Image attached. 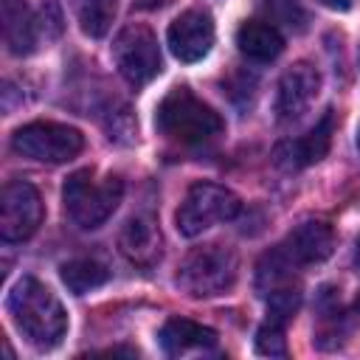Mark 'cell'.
<instances>
[{
  "label": "cell",
  "instance_id": "cell-1",
  "mask_svg": "<svg viewBox=\"0 0 360 360\" xmlns=\"http://www.w3.org/2000/svg\"><path fill=\"white\" fill-rule=\"evenodd\" d=\"M8 315L20 335L37 349H53L68 332L62 301L37 278H20L8 292Z\"/></svg>",
  "mask_w": 360,
  "mask_h": 360
},
{
  "label": "cell",
  "instance_id": "cell-2",
  "mask_svg": "<svg viewBox=\"0 0 360 360\" xmlns=\"http://www.w3.org/2000/svg\"><path fill=\"white\" fill-rule=\"evenodd\" d=\"M155 127L174 143L202 146L222 135L225 121L205 101H200L188 87H174L163 96L155 112Z\"/></svg>",
  "mask_w": 360,
  "mask_h": 360
},
{
  "label": "cell",
  "instance_id": "cell-3",
  "mask_svg": "<svg viewBox=\"0 0 360 360\" xmlns=\"http://www.w3.org/2000/svg\"><path fill=\"white\" fill-rule=\"evenodd\" d=\"M121 197H124L121 177L107 174L98 180L93 169L73 172L62 188V200H65V211H68L70 222L84 231L104 225L112 217V211L118 208Z\"/></svg>",
  "mask_w": 360,
  "mask_h": 360
},
{
  "label": "cell",
  "instance_id": "cell-4",
  "mask_svg": "<svg viewBox=\"0 0 360 360\" xmlns=\"http://www.w3.org/2000/svg\"><path fill=\"white\" fill-rule=\"evenodd\" d=\"M236 270H239L236 253L225 245L211 242V245L194 248L183 259V264L177 270V287L183 292H188L191 298L222 295L233 287Z\"/></svg>",
  "mask_w": 360,
  "mask_h": 360
},
{
  "label": "cell",
  "instance_id": "cell-5",
  "mask_svg": "<svg viewBox=\"0 0 360 360\" xmlns=\"http://www.w3.org/2000/svg\"><path fill=\"white\" fill-rule=\"evenodd\" d=\"M11 149L39 163H68L84 149V135L76 127L56 121H31L11 135Z\"/></svg>",
  "mask_w": 360,
  "mask_h": 360
},
{
  "label": "cell",
  "instance_id": "cell-6",
  "mask_svg": "<svg viewBox=\"0 0 360 360\" xmlns=\"http://www.w3.org/2000/svg\"><path fill=\"white\" fill-rule=\"evenodd\" d=\"M239 214V197L217 183H194L180 208H177V231L183 236H200L217 222H228Z\"/></svg>",
  "mask_w": 360,
  "mask_h": 360
},
{
  "label": "cell",
  "instance_id": "cell-7",
  "mask_svg": "<svg viewBox=\"0 0 360 360\" xmlns=\"http://www.w3.org/2000/svg\"><path fill=\"white\" fill-rule=\"evenodd\" d=\"M112 59H115L118 73L132 87H143V84H149L160 73L158 37L146 25L129 22L127 28L118 31V37L112 42Z\"/></svg>",
  "mask_w": 360,
  "mask_h": 360
},
{
  "label": "cell",
  "instance_id": "cell-8",
  "mask_svg": "<svg viewBox=\"0 0 360 360\" xmlns=\"http://www.w3.org/2000/svg\"><path fill=\"white\" fill-rule=\"evenodd\" d=\"M42 222V197L25 180H11L0 194V236L3 242L28 239Z\"/></svg>",
  "mask_w": 360,
  "mask_h": 360
},
{
  "label": "cell",
  "instance_id": "cell-9",
  "mask_svg": "<svg viewBox=\"0 0 360 360\" xmlns=\"http://www.w3.org/2000/svg\"><path fill=\"white\" fill-rule=\"evenodd\" d=\"M169 51L180 62H200L214 45V17L205 8H186L169 25Z\"/></svg>",
  "mask_w": 360,
  "mask_h": 360
},
{
  "label": "cell",
  "instance_id": "cell-10",
  "mask_svg": "<svg viewBox=\"0 0 360 360\" xmlns=\"http://www.w3.org/2000/svg\"><path fill=\"white\" fill-rule=\"evenodd\" d=\"M332 129H335V115L332 110H326L315 127L309 132H304L301 138H290V141H281L273 152V160L276 166H281L284 172H298V169H307L312 163H318L326 152H329V143H332Z\"/></svg>",
  "mask_w": 360,
  "mask_h": 360
},
{
  "label": "cell",
  "instance_id": "cell-11",
  "mask_svg": "<svg viewBox=\"0 0 360 360\" xmlns=\"http://www.w3.org/2000/svg\"><path fill=\"white\" fill-rule=\"evenodd\" d=\"M321 90V73L309 62H298L284 70L278 79V93H276V112L278 121H295L301 118L309 104L315 101Z\"/></svg>",
  "mask_w": 360,
  "mask_h": 360
},
{
  "label": "cell",
  "instance_id": "cell-12",
  "mask_svg": "<svg viewBox=\"0 0 360 360\" xmlns=\"http://www.w3.org/2000/svg\"><path fill=\"white\" fill-rule=\"evenodd\" d=\"M118 248L121 253L138 264V267H155L163 253V236L158 231V222L149 214H135L124 222L118 233Z\"/></svg>",
  "mask_w": 360,
  "mask_h": 360
},
{
  "label": "cell",
  "instance_id": "cell-13",
  "mask_svg": "<svg viewBox=\"0 0 360 360\" xmlns=\"http://www.w3.org/2000/svg\"><path fill=\"white\" fill-rule=\"evenodd\" d=\"M287 253L295 259V264H318L332 256L335 248V233L323 219H304L295 225L284 242Z\"/></svg>",
  "mask_w": 360,
  "mask_h": 360
},
{
  "label": "cell",
  "instance_id": "cell-14",
  "mask_svg": "<svg viewBox=\"0 0 360 360\" xmlns=\"http://www.w3.org/2000/svg\"><path fill=\"white\" fill-rule=\"evenodd\" d=\"M3 39L14 56H28L39 45V17L25 6V0H3Z\"/></svg>",
  "mask_w": 360,
  "mask_h": 360
},
{
  "label": "cell",
  "instance_id": "cell-15",
  "mask_svg": "<svg viewBox=\"0 0 360 360\" xmlns=\"http://www.w3.org/2000/svg\"><path fill=\"white\" fill-rule=\"evenodd\" d=\"M236 48L253 62H273L284 51V37L267 20H248L236 31Z\"/></svg>",
  "mask_w": 360,
  "mask_h": 360
},
{
  "label": "cell",
  "instance_id": "cell-16",
  "mask_svg": "<svg viewBox=\"0 0 360 360\" xmlns=\"http://www.w3.org/2000/svg\"><path fill=\"white\" fill-rule=\"evenodd\" d=\"M158 340H160L166 354H186L191 349H211V346H217V332L202 326V323H194L188 318H172V321L163 323Z\"/></svg>",
  "mask_w": 360,
  "mask_h": 360
},
{
  "label": "cell",
  "instance_id": "cell-17",
  "mask_svg": "<svg viewBox=\"0 0 360 360\" xmlns=\"http://www.w3.org/2000/svg\"><path fill=\"white\" fill-rule=\"evenodd\" d=\"M295 259L287 253L284 245L273 248L270 253L262 256L259 267H256V290L264 295L270 292H278V290H287V287H298L295 281Z\"/></svg>",
  "mask_w": 360,
  "mask_h": 360
},
{
  "label": "cell",
  "instance_id": "cell-18",
  "mask_svg": "<svg viewBox=\"0 0 360 360\" xmlns=\"http://www.w3.org/2000/svg\"><path fill=\"white\" fill-rule=\"evenodd\" d=\"M59 276H62L65 287L73 295H84V292L101 287L110 278L107 267L101 262H96V259H70V262H65L59 267Z\"/></svg>",
  "mask_w": 360,
  "mask_h": 360
},
{
  "label": "cell",
  "instance_id": "cell-19",
  "mask_svg": "<svg viewBox=\"0 0 360 360\" xmlns=\"http://www.w3.org/2000/svg\"><path fill=\"white\" fill-rule=\"evenodd\" d=\"M115 8H118V0H73L76 20L82 31L93 39H101L110 31L115 20Z\"/></svg>",
  "mask_w": 360,
  "mask_h": 360
},
{
  "label": "cell",
  "instance_id": "cell-20",
  "mask_svg": "<svg viewBox=\"0 0 360 360\" xmlns=\"http://www.w3.org/2000/svg\"><path fill=\"white\" fill-rule=\"evenodd\" d=\"M259 11H262V17L270 22V25H276L278 31L284 28V31H292V34H298V31H304L307 28V11H304V6L298 3V0H259Z\"/></svg>",
  "mask_w": 360,
  "mask_h": 360
},
{
  "label": "cell",
  "instance_id": "cell-21",
  "mask_svg": "<svg viewBox=\"0 0 360 360\" xmlns=\"http://www.w3.org/2000/svg\"><path fill=\"white\" fill-rule=\"evenodd\" d=\"M256 352L270 354V357H284L287 354V340H284V323L267 318L259 332H256Z\"/></svg>",
  "mask_w": 360,
  "mask_h": 360
},
{
  "label": "cell",
  "instance_id": "cell-22",
  "mask_svg": "<svg viewBox=\"0 0 360 360\" xmlns=\"http://www.w3.org/2000/svg\"><path fill=\"white\" fill-rule=\"evenodd\" d=\"M37 17H39V28H42L45 42H48V39H56L59 31H62V11H59L56 0H45V3L39 6Z\"/></svg>",
  "mask_w": 360,
  "mask_h": 360
},
{
  "label": "cell",
  "instance_id": "cell-23",
  "mask_svg": "<svg viewBox=\"0 0 360 360\" xmlns=\"http://www.w3.org/2000/svg\"><path fill=\"white\" fill-rule=\"evenodd\" d=\"M326 8H335V11H346L352 6V0H321Z\"/></svg>",
  "mask_w": 360,
  "mask_h": 360
},
{
  "label": "cell",
  "instance_id": "cell-24",
  "mask_svg": "<svg viewBox=\"0 0 360 360\" xmlns=\"http://www.w3.org/2000/svg\"><path fill=\"white\" fill-rule=\"evenodd\" d=\"M354 262L360 264V239H357V250H354Z\"/></svg>",
  "mask_w": 360,
  "mask_h": 360
},
{
  "label": "cell",
  "instance_id": "cell-25",
  "mask_svg": "<svg viewBox=\"0 0 360 360\" xmlns=\"http://www.w3.org/2000/svg\"><path fill=\"white\" fill-rule=\"evenodd\" d=\"M357 149H360V132H357Z\"/></svg>",
  "mask_w": 360,
  "mask_h": 360
},
{
  "label": "cell",
  "instance_id": "cell-26",
  "mask_svg": "<svg viewBox=\"0 0 360 360\" xmlns=\"http://www.w3.org/2000/svg\"><path fill=\"white\" fill-rule=\"evenodd\" d=\"M357 307H360V298H357Z\"/></svg>",
  "mask_w": 360,
  "mask_h": 360
}]
</instances>
